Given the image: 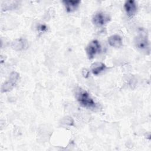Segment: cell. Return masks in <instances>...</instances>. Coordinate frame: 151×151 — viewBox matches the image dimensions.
Wrapping results in <instances>:
<instances>
[{
	"label": "cell",
	"instance_id": "6da1fadb",
	"mask_svg": "<svg viewBox=\"0 0 151 151\" xmlns=\"http://www.w3.org/2000/svg\"><path fill=\"white\" fill-rule=\"evenodd\" d=\"M76 97L80 104L84 107L87 109H94L96 107V104L90 94L81 88H78L76 90Z\"/></svg>",
	"mask_w": 151,
	"mask_h": 151
},
{
	"label": "cell",
	"instance_id": "3957f363",
	"mask_svg": "<svg viewBox=\"0 0 151 151\" xmlns=\"http://www.w3.org/2000/svg\"><path fill=\"white\" fill-rule=\"evenodd\" d=\"M101 51V45L97 40L91 41L86 48V52L89 59H92Z\"/></svg>",
	"mask_w": 151,
	"mask_h": 151
},
{
	"label": "cell",
	"instance_id": "8992f818",
	"mask_svg": "<svg viewBox=\"0 0 151 151\" xmlns=\"http://www.w3.org/2000/svg\"><path fill=\"white\" fill-rule=\"evenodd\" d=\"M109 18L103 12H97L93 17V22L97 26L100 27L106 24Z\"/></svg>",
	"mask_w": 151,
	"mask_h": 151
},
{
	"label": "cell",
	"instance_id": "9c48e42d",
	"mask_svg": "<svg viewBox=\"0 0 151 151\" xmlns=\"http://www.w3.org/2000/svg\"><path fill=\"white\" fill-rule=\"evenodd\" d=\"M108 43L113 47H120L122 45V39L118 35H113L109 37Z\"/></svg>",
	"mask_w": 151,
	"mask_h": 151
},
{
	"label": "cell",
	"instance_id": "52a82bcc",
	"mask_svg": "<svg viewBox=\"0 0 151 151\" xmlns=\"http://www.w3.org/2000/svg\"><path fill=\"white\" fill-rule=\"evenodd\" d=\"M63 3L65 8L66 11L68 12H72L76 11L78 8L79 4L80 3V1L78 0H76V1L66 0V1H63Z\"/></svg>",
	"mask_w": 151,
	"mask_h": 151
},
{
	"label": "cell",
	"instance_id": "ba28073f",
	"mask_svg": "<svg viewBox=\"0 0 151 151\" xmlns=\"http://www.w3.org/2000/svg\"><path fill=\"white\" fill-rule=\"evenodd\" d=\"M106 65L101 62H95L91 64V70L93 74L98 75L105 70Z\"/></svg>",
	"mask_w": 151,
	"mask_h": 151
},
{
	"label": "cell",
	"instance_id": "8fae6325",
	"mask_svg": "<svg viewBox=\"0 0 151 151\" xmlns=\"http://www.w3.org/2000/svg\"><path fill=\"white\" fill-rule=\"evenodd\" d=\"M64 122L66 124H68V125H71L73 123V120H72L71 118H65L64 119Z\"/></svg>",
	"mask_w": 151,
	"mask_h": 151
},
{
	"label": "cell",
	"instance_id": "7a4b0ae2",
	"mask_svg": "<svg viewBox=\"0 0 151 151\" xmlns=\"http://www.w3.org/2000/svg\"><path fill=\"white\" fill-rule=\"evenodd\" d=\"M134 43L136 47L145 52H149L150 47L149 43L146 37V35L142 32L134 39Z\"/></svg>",
	"mask_w": 151,
	"mask_h": 151
},
{
	"label": "cell",
	"instance_id": "4fadbf2b",
	"mask_svg": "<svg viewBox=\"0 0 151 151\" xmlns=\"http://www.w3.org/2000/svg\"><path fill=\"white\" fill-rule=\"evenodd\" d=\"M38 28V30L41 31L42 32H44L47 30V28L45 25H40Z\"/></svg>",
	"mask_w": 151,
	"mask_h": 151
},
{
	"label": "cell",
	"instance_id": "5b68a950",
	"mask_svg": "<svg viewBox=\"0 0 151 151\" xmlns=\"http://www.w3.org/2000/svg\"><path fill=\"white\" fill-rule=\"evenodd\" d=\"M124 9L129 17H132L137 11V5L134 1H127L124 5Z\"/></svg>",
	"mask_w": 151,
	"mask_h": 151
},
{
	"label": "cell",
	"instance_id": "277c9868",
	"mask_svg": "<svg viewBox=\"0 0 151 151\" xmlns=\"http://www.w3.org/2000/svg\"><path fill=\"white\" fill-rule=\"evenodd\" d=\"M19 78V74L17 72H12L9 76L8 81L3 84L1 87L2 92H6L11 90L15 86V83Z\"/></svg>",
	"mask_w": 151,
	"mask_h": 151
},
{
	"label": "cell",
	"instance_id": "7c38bea8",
	"mask_svg": "<svg viewBox=\"0 0 151 151\" xmlns=\"http://www.w3.org/2000/svg\"><path fill=\"white\" fill-rule=\"evenodd\" d=\"M82 75L84 77L87 78L89 75V71L86 68H84L82 71Z\"/></svg>",
	"mask_w": 151,
	"mask_h": 151
},
{
	"label": "cell",
	"instance_id": "30bf717a",
	"mask_svg": "<svg viewBox=\"0 0 151 151\" xmlns=\"http://www.w3.org/2000/svg\"><path fill=\"white\" fill-rule=\"evenodd\" d=\"M26 45V42L24 39L19 38L15 40L14 42L12 43V47L16 50L19 51L22 50L24 48Z\"/></svg>",
	"mask_w": 151,
	"mask_h": 151
}]
</instances>
